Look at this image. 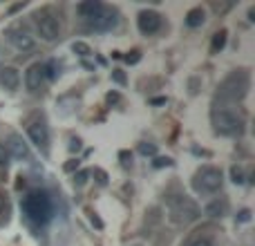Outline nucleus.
Returning a JSON list of instances; mask_svg holds the SVG:
<instances>
[{
	"mask_svg": "<svg viewBox=\"0 0 255 246\" xmlns=\"http://www.w3.org/2000/svg\"><path fill=\"white\" fill-rule=\"evenodd\" d=\"M20 211L27 222H31V224H36V226H45L54 215L52 195L40 188L29 190V193L20 199Z\"/></svg>",
	"mask_w": 255,
	"mask_h": 246,
	"instance_id": "1",
	"label": "nucleus"
},
{
	"mask_svg": "<svg viewBox=\"0 0 255 246\" xmlns=\"http://www.w3.org/2000/svg\"><path fill=\"white\" fill-rule=\"evenodd\" d=\"M211 121L213 127H215L217 134H224V136H238L244 132V115L233 106H226V103H220L211 110Z\"/></svg>",
	"mask_w": 255,
	"mask_h": 246,
	"instance_id": "2",
	"label": "nucleus"
},
{
	"mask_svg": "<svg viewBox=\"0 0 255 246\" xmlns=\"http://www.w3.org/2000/svg\"><path fill=\"white\" fill-rule=\"evenodd\" d=\"M249 90H251V74H249V70H235L220 83L217 99H220V103H226V106L229 103H238L247 99Z\"/></svg>",
	"mask_w": 255,
	"mask_h": 246,
	"instance_id": "3",
	"label": "nucleus"
},
{
	"mask_svg": "<svg viewBox=\"0 0 255 246\" xmlns=\"http://www.w3.org/2000/svg\"><path fill=\"white\" fill-rule=\"evenodd\" d=\"M166 208H168V215H170V220L175 222V224H190V222H195L199 215H202L197 202L186 197V195H172V197H168Z\"/></svg>",
	"mask_w": 255,
	"mask_h": 246,
	"instance_id": "4",
	"label": "nucleus"
},
{
	"mask_svg": "<svg viewBox=\"0 0 255 246\" xmlns=\"http://www.w3.org/2000/svg\"><path fill=\"white\" fill-rule=\"evenodd\" d=\"M222 184H224V175L217 166H202L193 175V188L199 195H215L217 190H222Z\"/></svg>",
	"mask_w": 255,
	"mask_h": 246,
	"instance_id": "5",
	"label": "nucleus"
},
{
	"mask_svg": "<svg viewBox=\"0 0 255 246\" xmlns=\"http://www.w3.org/2000/svg\"><path fill=\"white\" fill-rule=\"evenodd\" d=\"M34 25L38 29L40 38L52 43V40L61 38V22L54 16L49 9H40V11H34Z\"/></svg>",
	"mask_w": 255,
	"mask_h": 246,
	"instance_id": "6",
	"label": "nucleus"
},
{
	"mask_svg": "<svg viewBox=\"0 0 255 246\" xmlns=\"http://www.w3.org/2000/svg\"><path fill=\"white\" fill-rule=\"evenodd\" d=\"M88 25L92 27L94 31H112L117 25H119V13H117V9H112L106 4L92 20H88Z\"/></svg>",
	"mask_w": 255,
	"mask_h": 246,
	"instance_id": "7",
	"label": "nucleus"
},
{
	"mask_svg": "<svg viewBox=\"0 0 255 246\" xmlns=\"http://www.w3.org/2000/svg\"><path fill=\"white\" fill-rule=\"evenodd\" d=\"M161 25H163V18H161V13L154 11V9H143V11L136 16V27H139V31L145 36L157 34V31L161 29Z\"/></svg>",
	"mask_w": 255,
	"mask_h": 246,
	"instance_id": "8",
	"label": "nucleus"
},
{
	"mask_svg": "<svg viewBox=\"0 0 255 246\" xmlns=\"http://www.w3.org/2000/svg\"><path fill=\"white\" fill-rule=\"evenodd\" d=\"M27 136L43 154H49V130L43 121H34L27 125Z\"/></svg>",
	"mask_w": 255,
	"mask_h": 246,
	"instance_id": "9",
	"label": "nucleus"
},
{
	"mask_svg": "<svg viewBox=\"0 0 255 246\" xmlns=\"http://www.w3.org/2000/svg\"><path fill=\"white\" fill-rule=\"evenodd\" d=\"M47 81V72H45V63H34L27 67L25 72V85L29 92H40Z\"/></svg>",
	"mask_w": 255,
	"mask_h": 246,
	"instance_id": "10",
	"label": "nucleus"
},
{
	"mask_svg": "<svg viewBox=\"0 0 255 246\" xmlns=\"http://www.w3.org/2000/svg\"><path fill=\"white\" fill-rule=\"evenodd\" d=\"M7 152H9V157L18 159V161H25V163H31V161H34L29 145H27L25 141H22V136H18V134H11V136H9V148H7Z\"/></svg>",
	"mask_w": 255,
	"mask_h": 246,
	"instance_id": "11",
	"label": "nucleus"
},
{
	"mask_svg": "<svg viewBox=\"0 0 255 246\" xmlns=\"http://www.w3.org/2000/svg\"><path fill=\"white\" fill-rule=\"evenodd\" d=\"M7 36L18 52H29V49H34V38H31V34L25 27H11V29L7 31Z\"/></svg>",
	"mask_w": 255,
	"mask_h": 246,
	"instance_id": "12",
	"label": "nucleus"
},
{
	"mask_svg": "<svg viewBox=\"0 0 255 246\" xmlns=\"http://www.w3.org/2000/svg\"><path fill=\"white\" fill-rule=\"evenodd\" d=\"M0 85L4 90H18V85H20V72L11 65L2 67L0 70Z\"/></svg>",
	"mask_w": 255,
	"mask_h": 246,
	"instance_id": "13",
	"label": "nucleus"
},
{
	"mask_svg": "<svg viewBox=\"0 0 255 246\" xmlns=\"http://www.w3.org/2000/svg\"><path fill=\"white\" fill-rule=\"evenodd\" d=\"M103 7H106V4H103L101 0H88V2H81L79 4V7H76V11H79L81 18L88 22V20H92V18L97 16V13L101 11Z\"/></svg>",
	"mask_w": 255,
	"mask_h": 246,
	"instance_id": "14",
	"label": "nucleus"
},
{
	"mask_svg": "<svg viewBox=\"0 0 255 246\" xmlns=\"http://www.w3.org/2000/svg\"><path fill=\"white\" fill-rule=\"evenodd\" d=\"M204 213H206L208 217H224V215H229V202L226 199H213L211 204H208L206 208H204Z\"/></svg>",
	"mask_w": 255,
	"mask_h": 246,
	"instance_id": "15",
	"label": "nucleus"
},
{
	"mask_svg": "<svg viewBox=\"0 0 255 246\" xmlns=\"http://www.w3.org/2000/svg\"><path fill=\"white\" fill-rule=\"evenodd\" d=\"M204 22H206V11H204V7H193L186 13V25L188 27H202Z\"/></svg>",
	"mask_w": 255,
	"mask_h": 246,
	"instance_id": "16",
	"label": "nucleus"
},
{
	"mask_svg": "<svg viewBox=\"0 0 255 246\" xmlns=\"http://www.w3.org/2000/svg\"><path fill=\"white\" fill-rule=\"evenodd\" d=\"M186 246H217L213 242L211 238H206V235H193V238L186 242Z\"/></svg>",
	"mask_w": 255,
	"mask_h": 246,
	"instance_id": "17",
	"label": "nucleus"
},
{
	"mask_svg": "<svg viewBox=\"0 0 255 246\" xmlns=\"http://www.w3.org/2000/svg\"><path fill=\"white\" fill-rule=\"evenodd\" d=\"M224 45H226V29H222V31H217L215 34V38H213V54H217V52H222L224 49Z\"/></svg>",
	"mask_w": 255,
	"mask_h": 246,
	"instance_id": "18",
	"label": "nucleus"
},
{
	"mask_svg": "<svg viewBox=\"0 0 255 246\" xmlns=\"http://www.w3.org/2000/svg\"><path fill=\"white\" fill-rule=\"evenodd\" d=\"M231 177H233V184H240V186L247 181V175H244V168L242 166H233V168H231Z\"/></svg>",
	"mask_w": 255,
	"mask_h": 246,
	"instance_id": "19",
	"label": "nucleus"
},
{
	"mask_svg": "<svg viewBox=\"0 0 255 246\" xmlns=\"http://www.w3.org/2000/svg\"><path fill=\"white\" fill-rule=\"evenodd\" d=\"M72 49H74L76 54H79V56H90V54H92V49H90V45L88 43H81V40H76L74 45H72Z\"/></svg>",
	"mask_w": 255,
	"mask_h": 246,
	"instance_id": "20",
	"label": "nucleus"
},
{
	"mask_svg": "<svg viewBox=\"0 0 255 246\" xmlns=\"http://www.w3.org/2000/svg\"><path fill=\"white\" fill-rule=\"evenodd\" d=\"M7 163H9V152H7V148L0 143V168H4Z\"/></svg>",
	"mask_w": 255,
	"mask_h": 246,
	"instance_id": "21",
	"label": "nucleus"
},
{
	"mask_svg": "<svg viewBox=\"0 0 255 246\" xmlns=\"http://www.w3.org/2000/svg\"><path fill=\"white\" fill-rule=\"evenodd\" d=\"M126 61L130 63V65H134V63H139V61H141V52H139V49H134V52H130V54H128V56H126Z\"/></svg>",
	"mask_w": 255,
	"mask_h": 246,
	"instance_id": "22",
	"label": "nucleus"
},
{
	"mask_svg": "<svg viewBox=\"0 0 255 246\" xmlns=\"http://www.w3.org/2000/svg\"><path fill=\"white\" fill-rule=\"evenodd\" d=\"M139 152L148 157V154H154V152H157V148H154V145H148V143H141V145H139Z\"/></svg>",
	"mask_w": 255,
	"mask_h": 246,
	"instance_id": "23",
	"label": "nucleus"
},
{
	"mask_svg": "<svg viewBox=\"0 0 255 246\" xmlns=\"http://www.w3.org/2000/svg\"><path fill=\"white\" fill-rule=\"evenodd\" d=\"M7 195H4V193H0V217H7Z\"/></svg>",
	"mask_w": 255,
	"mask_h": 246,
	"instance_id": "24",
	"label": "nucleus"
},
{
	"mask_svg": "<svg viewBox=\"0 0 255 246\" xmlns=\"http://www.w3.org/2000/svg\"><path fill=\"white\" fill-rule=\"evenodd\" d=\"M163 166H172V159H163V157H159V159H154V168H163Z\"/></svg>",
	"mask_w": 255,
	"mask_h": 246,
	"instance_id": "25",
	"label": "nucleus"
},
{
	"mask_svg": "<svg viewBox=\"0 0 255 246\" xmlns=\"http://www.w3.org/2000/svg\"><path fill=\"white\" fill-rule=\"evenodd\" d=\"M112 79H115L117 83L126 85V74H124V72H121V70H115V72H112Z\"/></svg>",
	"mask_w": 255,
	"mask_h": 246,
	"instance_id": "26",
	"label": "nucleus"
},
{
	"mask_svg": "<svg viewBox=\"0 0 255 246\" xmlns=\"http://www.w3.org/2000/svg\"><path fill=\"white\" fill-rule=\"evenodd\" d=\"M238 222H251V211H249V208L240 211L238 213Z\"/></svg>",
	"mask_w": 255,
	"mask_h": 246,
	"instance_id": "27",
	"label": "nucleus"
},
{
	"mask_svg": "<svg viewBox=\"0 0 255 246\" xmlns=\"http://www.w3.org/2000/svg\"><path fill=\"white\" fill-rule=\"evenodd\" d=\"M85 181H88V172H79V175L74 177V184L76 186H83Z\"/></svg>",
	"mask_w": 255,
	"mask_h": 246,
	"instance_id": "28",
	"label": "nucleus"
},
{
	"mask_svg": "<svg viewBox=\"0 0 255 246\" xmlns=\"http://www.w3.org/2000/svg\"><path fill=\"white\" fill-rule=\"evenodd\" d=\"M74 168H79V159H72V161L65 166V170L70 172V170H74Z\"/></svg>",
	"mask_w": 255,
	"mask_h": 246,
	"instance_id": "29",
	"label": "nucleus"
},
{
	"mask_svg": "<svg viewBox=\"0 0 255 246\" xmlns=\"http://www.w3.org/2000/svg\"><path fill=\"white\" fill-rule=\"evenodd\" d=\"M117 101H119V94H108V103H117Z\"/></svg>",
	"mask_w": 255,
	"mask_h": 246,
	"instance_id": "30",
	"label": "nucleus"
},
{
	"mask_svg": "<svg viewBox=\"0 0 255 246\" xmlns=\"http://www.w3.org/2000/svg\"><path fill=\"white\" fill-rule=\"evenodd\" d=\"M97 177H99V184H106V172L103 170H97Z\"/></svg>",
	"mask_w": 255,
	"mask_h": 246,
	"instance_id": "31",
	"label": "nucleus"
},
{
	"mask_svg": "<svg viewBox=\"0 0 255 246\" xmlns=\"http://www.w3.org/2000/svg\"><path fill=\"white\" fill-rule=\"evenodd\" d=\"M72 150H79L81 148V139H72V145H70Z\"/></svg>",
	"mask_w": 255,
	"mask_h": 246,
	"instance_id": "32",
	"label": "nucleus"
},
{
	"mask_svg": "<svg viewBox=\"0 0 255 246\" xmlns=\"http://www.w3.org/2000/svg\"><path fill=\"white\" fill-rule=\"evenodd\" d=\"M132 246H143V244H132Z\"/></svg>",
	"mask_w": 255,
	"mask_h": 246,
	"instance_id": "33",
	"label": "nucleus"
}]
</instances>
